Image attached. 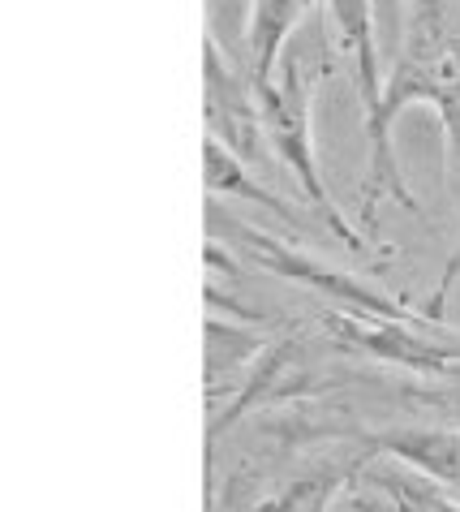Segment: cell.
Returning a JSON list of instances; mask_svg holds the SVG:
<instances>
[{"instance_id": "9a60e30c", "label": "cell", "mask_w": 460, "mask_h": 512, "mask_svg": "<svg viewBox=\"0 0 460 512\" xmlns=\"http://www.w3.org/2000/svg\"><path fill=\"white\" fill-rule=\"evenodd\" d=\"M207 512H220V504H215V495H211V504H207Z\"/></svg>"}, {"instance_id": "7c38bea8", "label": "cell", "mask_w": 460, "mask_h": 512, "mask_svg": "<svg viewBox=\"0 0 460 512\" xmlns=\"http://www.w3.org/2000/svg\"><path fill=\"white\" fill-rule=\"evenodd\" d=\"M375 18L387 44H405V0H375Z\"/></svg>"}, {"instance_id": "4fadbf2b", "label": "cell", "mask_w": 460, "mask_h": 512, "mask_svg": "<svg viewBox=\"0 0 460 512\" xmlns=\"http://www.w3.org/2000/svg\"><path fill=\"white\" fill-rule=\"evenodd\" d=\"M383 487L396 495L400 512H435V508H430V504L422 500V495H418V487H413L409 478H392V474H387V478H383Z\"/></svg>"}, {"instance_id": "277c9868", "label": "cell", "mask_w": 460, "mask_h": 512, "mask_svg": "<svg viewBox=\"0 0 460 512\" xmlns=\"http://www.w3.org/2000/svg\"><path fill=\"white\" fill-rule=\"evenodd\" d=\"M207 130L237 151L241 160H258V142H263V117H258V82L254 74L228 61L220 39H207Z\"/></svg>"}, {"instance_id": "8992f818", "label": "cell", "mask_w": 460, "mask_h": 512, "mask_svg": "<svg viewBox=\"0 0 460 512\" xmlns=\"http://www.w3.org/2000/svg\"><path fill=\"white\" fill-rule=\"evenodd\" d=\"M336 26V44L353 61L357 95H362L366 121L379 117L383 108V74H379V18H375V0H327Z\"/></svg>"}, {"instance_id": "5b68a950", "label": "cell", "mask_w": 460, "mask_h": 512, "mask_svg": "<svg viewBox=\"0 0 460 512\" xmlns=\"http://www.w3.org/2000/svg\"><path fill=\"white\" fill-rule=\"evenodd\" d=\"M323 327L332 332L344 349H357V353H370L379 362H392V366H405V371H418V375H448L452 366L460 362L456 349H439L435 340H422L413 336L409 327H400V319H370V315H323Z\"/></svg>"}, {"instance_id": "8fae6325", "label": "cell", "mask_w": 460, "mask_h": 512, "mask_svg": "<svg viewBox=\"0 0 460 512\" xmlns=\"http://www.w3.org/2000/svg\"><path fill=\"white\" fill-rule=\"evenodd\" d=\"M254 345L258 340L246 336L241 327H228L220 319L207 323V379L220 383L233 366H241V358H254Z\"/></svg>"}, {"instance_id": "52a82bcc", "label": "cell", "mask_w": 460, "mask_h": 512, "mask_svg": "<svg viewBox=\"0 0 460 512\" xmlns=\"http://www.w3.org/2000/svg\"><path fill=\"white\" fill-rule=\"evenodd\" d=\"M370 448L392 452L396 461L422 469L435 482L460 487V431H448V426H396V431L370 435Z\"/></svg>"}, {"instance_id": "30bf717a", "label": "cell", "mask_w": 460, "mask_h": 512, "mask_svg": "<svg viewBox=\"0 0 460 512\" xmlns=\"http://www.w3.org/2000/svg\"><path fill=\"white\" fill-rule=\"evenodd\" d=\"M340 478H349V469H340V465H323V469H314L310 478H297L293 487L280 495V500L263 504L258 512H323L327 495H332V491L340 487Z\"/></svg>"}, {"instance_id": "3957f363", "label": "cell", "mask_w": 460, "mask_h": 512, "mask_svg": "<svg viewBox=\"0 0 460 512\" xmlns=\"http://www.w3.org/2000/svg\"><path fill=\"white\" fill-rule=\"evenodd\" d=\"M211 229H224L258 267H267V272H276V276H284V280L306 284V289L332 297V302H340L344 310H353V315L400 319V323L413 315V310H405V306L396 302V297H387L383 289L366 284L362 276L340 272V267L323 263V259H310V254L293 250L284 237H271V233H263V229H250V224H228V220H220V216H211Z\"/></svg>"}, {"instance_id": "5bb4252c", "label": "cell", "mask_w": 460, "mask_h": 512, "mask_svg": "<svg viewBox=\"0 0 460 512\" xmlns=\"http://www.w3.org/2000/svg\"><path fill=\"white\" fill-rule=\"evenodd\" d=\"M413 487H418V495H422V500H426L430 508H435V512H460V504H456V500H443V495H439V491H430V487H422V482H413Z\"/></svg>"}, {"instance_id": "7a4b0ae2", "label": "cell", "mask_w": 460, "mask_h": 512, "mask_svg": "<svg viewBox=\"0 0 460 512\" xmlns=\"http://www.w3.org/2000/svg\"><path fill=\"white\" fill-rule=\"evenodd\" d=\"M280 69H284L280 82L258 87L263 138L276 147L280 164L301 181V190H306L314 216H319L336 237H344V246L349 250L366 254L362 233L344 220V211L336 207V198H332V190H327V181H323L319 155H314V125H310V117H314V78L306 82V61H301V56H284Z\"/></svg>"}, {"instance_id": "6da1fadb", "label": "cell", "mask_w": 460, "mask_h": 512, "mask_svg": "<svg viewBox=\"0 0 460 512\" xmlns=\"http://www.w3.org/2000/svg\"><path fill=\"white\" fill-rule=\"evenodd\" d=\"M409 104L435 108L443 121V147H448V164L460 181V35H448V18H443V0H413L405 44L383 82V108L375 121H366V186H362V211H375L383 198H396V207L422 211V203L409 194L405 177L396 164L392 147V125Z\"/></svg>"}, {"instance_id": "ba28073f", "label": "cell", "mask_w": 460, "mask_h": 512, "mask_svg": "<svg viewBox=\"0 0 460 512\" xmlns=\"http://www.w3.org/2000/svg\"><path fill=\"white\" fill-rule=\"evenodd\" d=\"M310 0H254L250 26H246V52H250V74L258 87L276 82V65L284 61V44L306 18Z\"/></svg>"}, {"instance_id": "9c48e42d", "label": "cell", "mask_w": 460, "mask_h": 512, "mask_svg": "<svg viewBox=\"0 0 460 512\" xmlns=\"http://www.w3.org/2000/svg\"><path fill=\"white\" fill-rule=\"evenodd\" d=\"M207 190L211 194H237V198H246V203H258V207H271L276 216H284L289 224H297V211L284 203V198L276 190H263L258 181L250 177V168L246 160H241L237 151H228L220 138H207Z\"/></svg>"}]
</instances>
